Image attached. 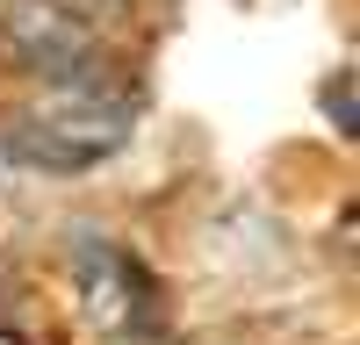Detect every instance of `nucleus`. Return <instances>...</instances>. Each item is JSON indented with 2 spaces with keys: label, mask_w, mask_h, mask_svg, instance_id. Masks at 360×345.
<instances>
[{
  "label": "nucleus",
  "mask_w": 360,
  "mask_h": 345,
  "mask_svg": "<svg viewBox=\"0 0 360 345\" xmlns=\"http://www.w3.org/2000/svg\"><path fill=\"white\" fill-rule=\"evenodd\" d=\"M123 137H130V101L108 94V86H72V94H58V101H44L29 115L8 137V151L29 158V165L79 172V165H101Z\"/></svg>",
  "instance_id": "f257e3e1"
},
{
  "label": "nucleus",
  "mask_w": 360,
  "mask_h": 345,
  "mask_svg": "<svg viewBox=\"0 0 360 345\" xmlns=\"http://www.w3.org/2000/svg\"><path fill=\"white\" fill-rule=\"evenodd\" d=\"M79 288H86V309H94L101 331H137L144 309H152V280L130 252L115 245H86L79 252Z\"/></svg>",
  "instance_id": "f03ea898"
}]
</instances>
